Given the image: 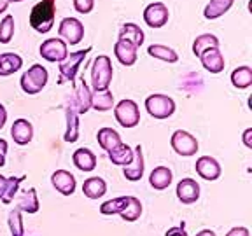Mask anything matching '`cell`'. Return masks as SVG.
Masks as SVG:
<instances>
[{"instance_id": "cell-26", "label": "cell", "mask_w": 252, "mask_h": 236, "mask_svg": "<svg viewBox=\"0 0 252 236\" xmlns=\"http://www.w3.org/2000/svg\"><path fill=\"white\" fill-rule=\"evenodd\" d=\"M233 4H235V0H210L203 11L205 20H217L220 16H224Z\"/></svg>"}, {"instance_id": "cell-3", "label": "cell", "mask_w": 252, "mask_h": 236, "mask_svg": "<svg viewBox=\"0 0 252 236\" xmlns=\"http://www.w3.org/2000/svg\"><path fill=\"white\" fill-rule=\"evenodd\" d=\"M47 79H49V72H47L46 67H42L40 63H35L32 65L27 72H23L21 75V89L27 94H37L46 88Z\"/></svg>"}, {"instance_id": "cell-13", "label": "cell", "mask_w": 252, "mask_h": 236, "mask_svg": "<svg viewBox=\"0 0 252 236\" xmlns=\"http://www.w3.org/2000/svg\"><path fill=\"white\" fill-rule=\"evenodd\" d=\"M175 194L182 205H193L200 200V184L194 178H182L175 187Z\"/></svg>"}, {"instance_id": "cell-33", "label": "cell", "mask_w": 252, "mask_h": 236, "mask_svg": "<svg viewBox=\"0 0 252 236\" xmlns=\"http://www.w3.org/2000/svg\"><path fill=\"white\" fill-rule=\"evenodd\" d=\"M130 196H119V198H112L109 201H103L100 205V213L102 215H119V213L125 210V206L128 205Z\"/></svg>"}, {"instance_id": "cell-36", "label": "cell", "mask_w": 252, "mask_h": 236, "mask_svg": "<svg viewBox=\"0 0 252 236\" xmlns=\"http://www.w3.org/2000/svg\"><path fill=\"white\" fill-rule=\"evenodd\" d=\"M21 210L14 208L9 212L7 215V226L9 231H11V236H25V226H23V219H21Z\"/></svg>"}, {"instance_id": "cell-12", "label": "cell", "mask_w": 252, "mask_h": 236, "mask_svg": "<svg viewBox=\"0 0 252 236\" xmlns=\"http://www.w3.org/2000/svg\"><path fill=\"white\" fill-rule=\"evenodd\" d=\"M194 170H196V173L203 178V180H209V182L217 180V178L220 177V173H222V168H220L219 161L212 156L198 157L196 165H194Z\"/></svg>"}, {"instance_id": "cell-16", "label": "cell", "mask_w": 252, "mask_h": 236, "mask_svg": "<svg viewBox=\"0 0 252 236\" xmlns=\"http://www.w3.org/2000/svg\"><path fill=\"white\" fill-rule=\"evenodd\" d=\"M200 61L203 65V68L210 74H220L224 70V56L220 53L219 47H212V49H207L200 55Z\"/></svg>"}, {"instance_id": "cell-42", "label": "cell", "mask_w": 252, "mask_h": 236, "mask_svg": "<svg viewBox=\"0 0 252 236\" xmlns=\"http://www.w3.org/2000/svg\"><path fill=\"white\" fill-rule=\"evenodd\" d=\"M242 142H244V146L247 149H252V128H247L242 135Z\"/></svg>"}, {"instance_id": "cell-4", "label": "cell", "mask_w": 252, "mask_h": 236, "mask_svg": "<svg viewBox=\"0 0 252 236\" xmlns=\"http://www.w3.org/2000/svg\"><path fill=\"white\" fill-rule=\"evenodd\" d=\"M146 110L154 119H168L175 112V102L173 98L161 93L149 94L146 98Z\"/></svg>"}, {"instance_id": "cell-43", "label": "cell", "mask_w": 252, "mask_h": 236, "mask_svg": "<svg viewBox=\"0 0 252 236\" xmlns=\"http://www.w3.org/2000/svg\"><path fill=\"white\" fill-rule=\"evenodd\" d=\"M5 122H7V110H5V107L0 103V130L5 126Z\"/></svg>"}, {"instance_id": "cell-35", "label": "cell", "mask_w": 252, "mask_h": 236, "mask_svg": "<svg viewBox=\"0 0 252 236\" xmlns=\"http://www.w3.org/2000/svg\"><path fill=\"white\" fill-rule=\"evenodd\" d=\"M25 175L23 177H9L7 178V184H5V191H4V194H2V203L4 205H9V203H12L14 201V198H16V194H18V191H20V185H21V182L25 180Z\"/></svg>"}, {"instance_id": "cell-30", "label": "cell", "mask_w": 252, "mask_h": 236, "mask_svg": "<svg viewBox=\"0 0 252 236\" xmlns=\"http://www.w3.org/2000/svg\"><path fill=\"white\" fill-rule=\"evenodd\" d=\"M147 55L153 56V58H156V59H161V61H166V63L179 61L177 51L168 46H163V44H151V46L147 47Z\"/></svg>"}, {"instance_id": "cell-11", "label": "cell", "mask_w": 252, "mask_h": 236, "mask_svg": "<svg viewBox=\"0 0 252 236\" xmlns=\"http://www.w3.org/2000/svg\"><path fill=\"white\" fill-rule=\"evenodd\" d=\"M68 107H72L77 114H86L88 110L91 109V89L86 84V81H84V77L75 84L74 96H72V102Z\"/></svg>"}, {"instance_id": "cell-6", "label": "cell", "mask_w": 252, "mask_h": 236, "mask_svg": "<svg viewBox=\"0 0 252 236\" xmlns=\"http://www.w3.org/2000/svg\"><path fill=\"white\" fill-rule=\"evenodd\" d=\"M114 116H116V121H118L123 128H135V126L140 122V110H138V105H137V102H133V100H130V98H125L116 103Z\"/></svg>"}, {"instance_id": "cell-18", "label": "cell", "mask_w": 252, "mask_h": 236, "mask_svg": "<svg viewBox=\"0 0 252 236\" xmlns=\"http://www.w3.org/2000/svg\"><path fill=\"white\" fill-rule=\"evenodd\" d=\"M137 49L138 47H135L131 42H128V40H125V39H119L118 42L114 44V56L121 65L131 67V65H135V61H137Z\"/></svg>"}, {"instance_id": "cell-37", "label": "cell", "mask_w": 252, "mask_h": 236, "mask_svg": "<svg viewBox=\"0 0 252 236\" xmlns=\"http://www.w3.org/2000/svg\"><path fill=\"white\" fill-rule=\"evenodd\" d=\"M14 18L11 14L4 16V20L0 21V42L9 44L14 37Z\"/></svg>"}, {"instance_id": "cell-25", "label": "cell", "mask_w": 252, "mask_h": 236, "mask_svg": "<svg viewBox=\"0 0 252 236\" xmlns=\"http://www.w3.org/2000/svg\"><path fill=\"white\" fill-rule=\"evenodd\" d=\"M16 208H20L21 212H25V213L39 212L40 203H39V196H37V189L30 187L28 191H25L20 196V201H18V206H16Z\"/></svg>"}, {"instance_id": "cell-34", "label": "cell", "mask_w": 252, "mask_h": 236, "mask_svg": "<svg viewBox=\"0 0 252 236\" xmlns=\"http://www.w3.org/2000/svg\"><path fill=\"white\" fill-rule=\"evenodd\" d=\"M142 215V203L138 198L135 196H130V200H128V205L125 206V210H123L121 213H119V217H121L125 222H135V220H138Z\"/></svg>"}, {"instance_id": "cell-39", "label": "cell", "mask_w": 252, "mask_h": 236, "mask_svg": "<svg viewBox=\"0 0 252 236\" xmlns=\"http://www.w3.org/2000/svg\"><path fill=\"white\" fill-rule=\"evenodd\" d=\"M226 236H251V231L247 228H244V226H236V228L229 229L226 233Z\"/></svg>"}, {"instance_id": "cell-41", "label": "cell", "mask_w": 252, "mask_h": 236, "mask_svg": "<svg viewBox=\"0 0 252 236\" xmlns=\"http://www.w3.org/2000/svg\"><path fill=\"white\" fill-rule=\"evenodd\" d=\"M7 142L4 140V138H0V166L5 165V156H7Z\"/></svg>"}, {"instance_id": "cell-38", "label": "cell", "mask_w": 252, "mask_h": 236, "mask_svg": "<svg viewBox=\"0 0 252 236\" xmlns=\"http://www.w3.org/2000/svg\"><path fill=\"white\" fill-rule=\"evenodd\" d=\"M94 7V0H74V9L81 14H90Z\"/></svg>"}, {"instance_id": "cell-20", "label": "cell", "mask_w": 252, "mask_h": 236, "mask_svg": "<svg viewBox=\"0 0 252 236\" xmlns=\"http://www.w3.org/2000/svg\"><path fill=\"white\" fill-rule=\"evenodd\" d=\"M173 180V173L168 166H156L149 175V184L154 191H165Z\"/></svg>"}, {"instance_id": "cell-9", "label": "cell", "mask_w": 252, "mask_h": 236, "mask_svg": "<svg viewBox=\"0 0 252 236\" xmlns=\"http://www.w3.org/2000/svg\"><path fill=\"white\" fill-rule=\"evenodd\" d=\"M39 53L46 61L49 63H62L68 55V46L62 39H47L40 44Z\"/></svg>"}, {"instance_id": "cell-27", "label": "cell", "mask_w": 252, "mask_h": 236, "mask_svg": "<svg viewBox=\"0 0 252 236\" xmlns=\"http://www.w3.org/2000/svg\"><path fill=\"white\" fill-rule=\"evenodd\" d=\"M112 107H114V94L110 89L91 93V109L98 110V112H107Z\"/></svg>"}, {"instance_id": "cell-21", "label": "cell", "mask_w": 252, "mask_h": 236, "mask_svg": "<svg viewBox=\"0 0 252 236\" xmlns=\"http://www.w3.org/2000/svg\"><path fill=\"white\" fill-rule=\"evenodd\" d=\"M23 67V58L16 53H2L0 55V77H9Z\"/></svg>"}, {"instance_id": "cell-47", "label": "cell", "mask_w": 252, "mask_h": 236, "mask_svg": "<svg viewBox=\"0 0 252 236\" xmlns=\"http://www.w3.org/2000/svg\"><path fill=\"white\" fill-rule=\"evenodd\" d=\"M9 4H14V2H23V0H7Z\"/></svg>"}, {"instance_id": "cell-28", "label": "cell", "mask_w": 252, "mask_h": 236, "mask_svg": "<svg viewBox=\"0 0 252 236\" xmlns=\"http://www.w3.org/2000/svg\"><path fill=\"white\" fill-rule=\"evenodd\" d=\"M119 39H125V40H128V42L133 44L135 47H140L142 44H144L146 35H144V31H142V28L138 27V25L125 23L121 27V30H119Z\"/></svg>"}, {"instance_id": "cell-23", "label": "cell", "mask_w": 252, "mask_h": 236, "mask_svg": "<svg viewBox=\"0 0 252 236\" xmlns=\"http://www.w3.org/2000/svg\"><path fill=\"white\" fill-rule=\"evenodd\" d=\"M107 193V182L102 177H90L83 184V194L90 200H98Z\"/></svg>"}, {"instance_id": "cell-44", "label": "cell", "mask_w": 252, "mask_h": 236, "mask_svg": "<svg viewBox=\"0 0 252 236\" xmlns=\"http://www.w3.org/2000/svg\"><path fill=\"white\" fill-rule=\"evenodd\" d=\"M5 184H7V178H5L4 175H0V198H2V194H4V191H5Z\"/></svg>"}, {"instance_id": "cell-15", "label": "cell", "mask_w": 252, "mask_h": 236, "mask_svg": "<svg viewBox=\"0 0 252 236\" xmlns=\"http://www.w3.org/2000/svg\"><path fill=\"white\" fill-rule=\"evenodd\" d=\"M146 172V163H144V152H142V146H137L133 149V159L130 161V165H126L123 168V175L126 180L137 182L144 177Z\"/></svg>"}, {"instance_id": "cell-22", "label": "cell", "mask_w": 252, "mask_h": 236, "mask_svg": "<svg viewBox=\"0 0 252 236\" xmlns=\"http://www.w3.org/2000/svg\"><path fill=\"white\" fill-rule=\"evenodd\" d=\"M107 156H109V159L112 161V165L123 166V168H125V166L130 165V161L133 159V149H131L128 144L121 142L118 147H114L112 150H109Z\"/></svg>"}, {"instance_id": "cell-29", "label": "cell", "mask_w": 252, "mask_h": 236, "mask_svg": "<svg viewBox=\"0 0 252 236\" xmlns=\"http://www.w3.org/2000/svg\"><path fill=\"white\" fill-rule=\"evenodd\" d=\"M65 118H67V130H65V135H63V140L67 142V144H74L79 138V114L72 107H67Z\"/></svg>"}, {"instance_id": "cell-7", "label": "cell", "mask_w": 252, "mask_h": 236, "mask_svg": "<svg viewBox=\"0 0 252 236\" xmlns=\"http://www.w3.org/2000/svg\"><path fill=\"white\" fill-rule=\"evenodd\" d=\"M170 146L179 156L191 157L198 152V140L193 133H189L186 130H177L173 131L170 137Z\"/></svg>"}, {"instance_id": "cell-32", "label": "cell", "mask_w": 252, "mask_h": 236, "mask_svg": "<svg viewBox=\"0 0 252 236\" xmlns=\"http://www.w3.org/2000/svg\"><path fill=\"white\" fill-rule=\"evenodd\" d=\"M219 46H220V42L216 35H212V33H201L193 42V55L196 56V58H200V55L203 51L212 49V47H219Z\"/></svg>"}, {"instance_id": "cell-45", "label": "cell", "mask_w": 252, "mask_h": 236, "mask_svg": "<svg viewBox=\"0 0 252 236\" xmlns=\"http://www.w3.org/2000/svg\"><path fill=\"white\" fill-rule=\"evenodd\" d=\"M196 236H217L212 229H201V231L196 233Z\"/></svg>"}, {"instance_id": "cell-40", "label": "cell", "mask_w": 252, "mask_h": 236, "mask_svg": "<svg viewBox=\"0 0 252 236\" xmlns=\"http://www.w3.org/2000/svg\"><path fill=\"white\" fill-rule=\"evenodd\" d=\"M165 236H188V231H186L184 224L182 226H173L168 231L165 233Z\"/></svg>"}, {"instance_id": "cell-2", "label": "cell", "mask_w": 252, "mask_h": 236, "mask_svg": "<svg viewBox=\"0 0 252 236\" xmlns=\"http://www.w3.org/2000/svg\"><path fill=\"white\" fill-rule=\"evenodd\" d=\"M114 67L107 55H98L91 65V88L93 91H107L112 83Z\"/></svg>"}, {"instance_id": "cell-24", "label": "cell", "mask_w": 252, "mask_h": 236, "mask_svg": "<svg viewBox=\"0 0 252 236\" xmlns=\"http://www.w3.org/2000/svg\"><path fill=\"white\" fill-rule=\"evenodd\" d=\"M96 140H98V146L102 147L105 152L112 150L114 147H118L123 142L121 135H119L116 130H112V128H107V126L98 130V133H96Z\"/></svg>"}, {"instance_id": "cell-46", "label": "cell", "mask_w": 252, "mask_h": 236, "mask_svg": "<svg viewBox=\"0 0 252 236\" xmlns=\"http://www.w3.org/2000/svg\"><path fill=\"white\" fill-rule=\"evenodd\" d=\"M7 7H9V2H7V0H0V14L7 11Z\"/></svg>"}, {"instance_id": "cell-5", "label": "cell", "mask_w": 252, "mask_h": 236, "mask_svg": "<svg viewBox=\"0 0 252 236\" xmlns=\"http://www.w3.org/2000/svg\"><path fill=\"white\" fill-rule=\"evenodd\" d=\"M91 51V47H86V49H81V51H75L67 55V58L63 59L62 63H58V70H60V83L62 81H68V83H75V77L79 74V68H81V63L86 59L88 53Z\"/></svg>"}, {"instance_id": "cell-14", "label": "cell", "mask_w": 252, "mask_h": 236, "mask_svg": "<svg viewBox=\"0 0 252 236\" xmlns=\"http://www.w3.org/2000/svg\"><path fill=\"white\" fill-rule=\"evenodd\" d=\"M51 184L63 196H72L75 193V187H77L75 177L67 170H56L51 175Z\"/></svg>"}, {"instance_id": "cell-10", "label": "cell", "mask_w": 252, "mask_h": 236, "mask_svg": "<svg viewBox=\"0 0 252 236\" xmlns=\"http://www.w3.org/2000/svg\"><path fill=\"white\" fill-rule=\"evenodd\" d=\"M170 12L163 2H153L144 9V21L151 28H161L168 23Z\"/></svg>"}, {"instance_id": "cell-8", "label": "cell", "mask_w": 252, "mask_h": 236, "mask_svg": "<svg viewBox=\"0 0 252 236\" xmlns=\"http://www.w3.org/2000/svg\"><path fill=\"white\" fill-rule=\"evenodd\" d=\"M58 33L62 37V40H65V44L75 46L84 39V25L77 20V18H63L60 21Z\"/></svg>"}, {"instance_id": "cell-31", "label": "cell", "mask_w": 252, "mask_h": 236, "mask_svg": "<svg viewBox=\"0 0 252 236\" xmlns=\"http://www.w3.org/2000/svg\"><path fill=\"white\" fill-rule=\"evenodd\" d=\"M231 84L236 89H247L252 86V68L244 65L231 72Z\"/></svg>"}, {"instance_id": "cell-17", "label": "cell", "mask_w": 252, "mask_h": 236, "mask_svg": "<svg viewBox=\"0 0 252 236\" xmlns=\"http://www.w3.org/2000/svg\"><path fill=\"white\" fill-rule=\"evenodd\" d=\"M11 137L18 146H28L33 140V126L28 119H16L11 126Z\"/></svg>"}, {"instance_id": "cell-19", "label": "cell", "mask_w": 252, "mask_h": 236, "mask_svg": "<svg viewBox=\"0 0 252 236\" xmlns=\"http://www.w3.org/2000/svg\"><path fill=\"white\" fill-rule=\"evenodd\" d=\"M72 163L77 170L81 172H93L96 168V156L91 149L81 147L72 154Z\"/></svg>"}, {"instance_id": "cell-1", "label": "cell", "mask_w": 252, "mask_h": 236, "mask_svg": "<svg viewBox=\"0 0 252 236\" xmlns=\"http://www.w3.org/2000/svg\"><path fill=\"white\" fill-rule=\"evenodd\" d=\"M56 0H40L30 11V27L37 33H47L55 27Z\"/></svg>"}]
</instances>
